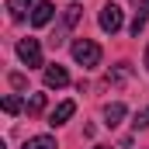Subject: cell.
I'll return each mask as SVG.
<instances>
[{"label": "cell", "mask_w": 149, "mask_h": 149, "mask_svg": "<svg viewBox=\"0 0 149 149\" xmlns=\"http://www.w3.org/2000/svg\"><path fill=\"white\" fill-rule=\"evenodd\" d=\"M73 59L83 66V70H94V66L101 63V45L90 42V38H76L73 42Z\"/></svg>", "instance_id": "1"}, {"label": "cell", "mask_w": 149, "mask_h": 149, "mask_svg": "<svg viewBox=\"0 0 149 149\" xmlns=\"http://www.w3.org/2000/svg\"><path fill=\"white\" fill-rule=\"evenodd\" d=\"M97 24H101V31L118 35V31H121V24H125V10H121L118 3H104V7H101V14H97Z\"/></svg>", "instance_id": "2"}, {"label": "cell", "mask_w": 149, "mask_h": 149, "mask_svg": "<svg viewBox=\"0 0 149 149\" xmlns=\"http://www.w3.org/2000/svg\"><path fill=\"white\" fill-rule=\"evenodd\" d=\"M17 56H21V63H24L28 70L45 66V63H42V45H38V38H21V42H17Z\"/></svg>", "instance_id": "3"}, {"label": "cell", "mask_w": 149, "mask_h": 149, "mask_svg": "<svg viewBox=\"0 0 149 149\" xmlns=\"http://www.w3.org/2000/svg\"><path fill=\"white\" fill-rule=\"evenodd\" d=\"M73 111H76V104H73V101H59V104L52 108V114H49V125H52V128L66 125V121L73 118Z\"/></svg>", "instance_id": "4"}, {"label": "cell", "mask_w": 149, "mask_h": 149, "mask_svg": "<svg viewBox=\"0 0 149 149\" xmlns=\"http://www.w3.org/2000/svg\"><path fill=\"white\" fill-rule=\"evenodd\" d=\"M70 83V73H66V66H59V63H52V66H45V87H66Z\"/></svg>", "instance_id": "5"}, {"label": "cell", "mask_w": 149, "mask_h": 149, "mask_svg": "<svg viewBox=\"0 0 149 149\" xmlns=\"http://www.w3.org/2000/svg\"><path fill=\"white\" fill-rule=\"evenodd\" d=\"M52 14H56V7H52L49 0H42V3H35V10H31V24H35V28H45V24L52 21Z\"/></svg>", "instance_id": "6"}, {"label": "cell", "mask_w": 149, "mask_h": 149, "mask_svg": "<svg viewBox=\"0 0 149 149\" xmlns=\"http://www.w3.org/2000/svg\"><path fill=\"white\" fill-rule=\"evenodd\" d=\"M28 10H35L31 0H7V14H10V21H24Z\"/></svg>", "instance_id": "7"}, {"label": "cell", "mask_w": 149, "mask_h": 149, "mask_svg": "<svg viewBox=\"0 0 149 149\" xmlns=\"http://www.w3.org/2000/svg\"><path fill=\"white\" fill-rule=\"evenodd\" d=\"M121 118H125V104H121V101H111V104L104 108V125L114 128V125H121Z\"/></svg>", "instance_id": "8"}, {"label": "cell", "mask_w": 149, "mask_h": 149, "mask_svg": "<svg viewBox=\"0 0 149 149\" xmlns=\"http://www.w3.org/2000/svg\"><path fill=\"white\" fill-rule=\"evenodd\" d=\"M80 17H83V7H80V3H70V7L63 10V31L76 28V24H80Z\"/></svg>", "instance_id": "9"}, {"label": "cell", "mask_w": 149, "mask_h": 149, "mask_svg": "<svg viewBox=\"0 0 149 149\" xmlns=\"http://www.w3.org/2000/svg\"><path fill=\"white\" fill-rule=\"evenodd\" d=\"M146 17H149V0H139V7H135V21H132V35L139 38V31L146 28Z\"/></svg>", "instance_id": "10"}, {"label": "cell", "mask_w": 149, "mask_h": 149, "mask_svg": "<svg viewBox=\"0 0 149 149\" xmlns=\"http://www.w3.org/2000/svg\"><path fill=\"white\" fill-rule=\"evenodd\" d=\"M24 149H59V146H56V139H52V135H35V139H28V142H24Z\"/></svg>", "instance_id": "11"}, {"label": "cell", "mask_w": 149, "mask_h": 149, "mask_svg": "<svg viewBox=\"0 0 149 149\" xmlns=\"http://www.w3.org/2000/svg\"><path fill=\"white\" fill-rule=\"evenodd\" d=\"M24 111L28 114H42L45 111V94H31V97L24 101Z\"/></svg>", "instance_id": "12"}, {"label": "cell", "mask_w": 149, "mask_h": 149, "mask_svg": "<svg viewBox=\"0 0 149 149\" xmlns=\"http://www.w3.org/2000/svg\"><path fill=\"white\" fill-rule=\"evenodd\" d=\"M21 108H24V104H21V97H14V94H7V97H3V111H7V114H17Z\"/></svg>", "instance_id": "13"}, {"label": "cell", "mask_w": 149, "mask_h": 149, "mask_svg": "<svg viewBox=\"0 0 149 149\" xmlns=\"http://www.w3.org/2000/svg\"><path fill=\"white\" fill-rule=\"evenodd\" d=\"M128 73H132V66H128V63H118V70H114L108 80H114V83H118V80H128Z\"/></svg>", "instance_id": "14"}, {"label": "cell", "mask_w": 149, "mask_h": 149, "mask_svg": "<svg viewBox=\"0 0 149 149\" xmlns=\"http://www.w3.org/2000/svg\"><path fill=\"white\" fill-rule=\"evenodd\" d=\"M132 125H135V128H149V108H142V111H135V118H132Z\"/></svg>", "instance_id": "15"}, {"label": "cell", "mask_w": 149, "mask_h": 149, "mask_svg": "<svg viewBox=\"0 0 149 149\" xmlns=\"http://www.w3.org/2000/svg\"><path fill=\"white\" fill-rule=\"evenodd\" d=\"M10 83H14L17 90H24V87H28V80H24V73H10Z\"/></svg>", "instance_id": "16"}, {"label": "cell", "mask_w": 149, "mask_h": 149, "mask_svg": "<svg viewBox=\"0 0 149 149\" xmlns=\"http://www.w3.org/2000/svg\"><path fill=\"white\" fill-rule=\"evenodd\" d=\"M146 70H149V49H146Z\"/></svg>", "instance_id": "17"}, {"label": "cell", "mask_w": 149, "mask_h": 149, "mask_svg": "<svg viewBox=\"0 0 149 149\" xmlns=\"http://www.w3.org/2000/svg\"><path fill=\"white\" fill-rule=\"evenodd\" d=\"M94 149H108V146H94Z\"/></svg>", "instance_id": "18"}]
</instances>
